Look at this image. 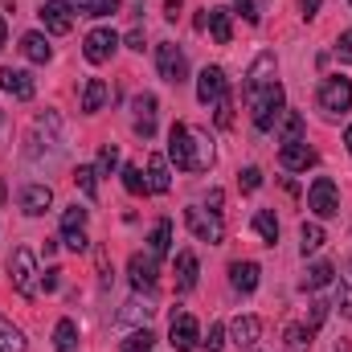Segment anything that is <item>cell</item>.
I'll list each match as a JSON object with an SVG mask.
<instances>
[{"instance_id":"cell-1","label":"cell","mask_w":352,"mask_h":352,"mask_svg":"<svg viewBox=\"0 0 352 352\" xmlns=\"http://www.w3.org/2000/svg\"><path fill=\"white\" fill-rule=\"evenodd\" d=\"M168 160L180 173H209L213 144H209L205 131H197L188 123H173V131H168Z\"/></svg>"},{"instance_id":"cell-2","label":"cell","mask_w":352,"mask_h":352,"mask_svg":"<svg viewBox=\"0 0 352 352\" xmlns=\"http://www.w3.org/2000/svg\"><path fill=\"white\" fill-rule=\"evenodd\" d=\"M8 278H12V291L25 295V299H37L41 291V274H37V258L29 246H16L12 258H8Z\"/></svg>"},{"instance_id":"cell-3","label":"cell","mask_w":352,"mask_h":352,"mask_svg":"<svg viewBox=\"0 0 352 352\" xmlns=\"http://www.w3.org/2000/svg\"><path fill=\"white\" fill-rule=\"evenodd\" d=\"M246 102H250V111H254V127H258V131H270V127L283 119V111H287L283 82H274V87H266V90H258V94H250Z\"/></svg>"},{"instance_id":"cell-4","label":"cell","mask_w":352,"mask_h":352,"mask_svg":"<svg viewBox=\"0 0 352 352\" xmlns=\"http://www.w3.org/2000/svg\"><path fill=\"white\" fill-rule=\"evenodd\" d=\"M316 102H320L324 115H344V111H352V78L328 74L320 82V90H316Z\"/></svg>"},{"instance_id":"cell-5","label":"cell","mask_w":352,"mask_h":352,"mask_svg":"<svg viewBox=\"0 0 352 352\" xmlns=\"http://www.w3.org/2000/svg\"><path fill=\"white\" fill-rule=\"evenodd\" d=\"M184 226H188V234H192L197 242H209V246H221V238H226L221 213H209V209H201V205H188V209H184Z\"/></svg>"},{"instance_id":"cell-6","label":"cell","mask_w":352,"mask_h":352,"mask_svg":"<svg viewBox=\"0 0 352 352\" xmlns=\"http://www.w3.org/2000/svg\"><path fill=\"white\" fill-rule=\"evenodd\" d=\"M307 209L316 217H336L340 213V192H336V180L332 176H316L311 188H307Z\"/></svg>"},{"instance_id":"cell-7","label":"cell","mask_w":352,"mask_h":352,"mask_svg":"<svg viewBox=\"0 0 352 352\" xmlns=\"http://www.w3.org/2000/svg\"><path fill=\"white\" fill-rule=\"evenodd\" d=\"M156 70H160V78L173 82V87L188 82V62H184L180 45H173V41H160V45H156Z\"/></svg>"},{"instance_id":"cell-8","label":"cell","mask_w":352,"mask_h":352,"mask_svg":"<svg viewBox=\"0 0 352 352\" xmlns=\"http://www.w3.org/2000/svg\"><path fill=\"white\" fill-rule=\"evenodd\" d=\"M115 50H119V33L115 29H90L87 41H82V54H87L90 66H102V62H111L115 58Z\"/></svg>"},{"instance_id":"cell-9","label":"cell","mask_w":352,"mask_h":352,"mask_svg":"<svg viewBox=\"0 0 352 352\" xmlns=\"http://www.w3.org/2000/svg\"><path fill=\"white\" fill-rule=\"evenodd\" d=\"M226 94H230V82H226V70L221 66H205L197 74V102L201 107H217Z\"/></svg>"},{"instance_id":"cell-10","label":"cell","mask_w":352,"mask_h":352,"mask_svg":"<svg viewBox=\"0 0 352 352\" xmlns=\"http://www.w3.org/2000/svg\"><path fill=\"white\" fill-rule=\"evenodd\" d=\"M168 344H173L176 352L201 349V324H197L188 311H176L173 316V324H168Z\"/></svg>"},{"instance_id":"cell-11","label":"cell","mask_w":352,"mask_h":352,"mask_svg":"<svg viewBox=\"0 0 352 352\" xmlns=\"http://www.w3.org/2000/svg\"><path fill=\"white\" fill-rule=\"evenodd\" d=\"M37 16H41V25H45L54 37H66V33L74 29V4H66V0H41Z\"/></svg>"},{"instance_id":"cell-12","label":"cell","mask_w":352,"mask_h":352,"mask_svg":"<svg viewBox=\"0 0 352 352\" xmlns=\"http://www.w3.org/2000/svg\"><path fill=\"white\" fill-rule=\"evenodd\" d=\"M320 160V152L307 144V140H295V144H283V152H278V164L287 168V173H307L311 164Z\"/></svg>"},{"instance_id":"cell-13","label":"cell","mask_w":352,"mask_h":352,"mask_svg":"<svg viewBox=\"0 0 352 352\" xmlns=\"http://www.w3.org/2000/svg\"><path fill=\"white\" fill-rule=\"evenodd\" d=\"M127 274H131V287H135V291H156L160 263H156L152 254H131V263H127Z\"/></svg>"},{"instance_id":"cell-14","label":"cell","mask_w":352,"mask_h":352,"mask_svg":"<svg viewBox=\"0 0 352 352\" xmlns=\"http://www.w3.org/2000/svg\"><path fill=\"white\" fill-rule=\"evenodd\" d=\"M274 74H278L274 54H258V58H254V66H250V74H246V98H250V94H258V90H266V87H274Z\"/></svg>"},{"instance_id":"cell-15","label":"cell","mask_w":352,"mask_h":352,"mask_svg":"<svg viewBox=\"0 0 352 352\" xmlns=\"http://www.w3.org/2000/svg\"><path fill=\"white\" fill-rule=\"evenodd\" d=\"M131 111H135V135L140 140H152L156 135V94H135V102H131Z\"/></svg>"},{"instance_id":"cell-16","label":"cell","mask_w":352,"mask_h":352,"mask_svg":"<svg viewBox=\"0 0 352 352\" xmlns=\"http://www.w3.org/2000/svg\"><path fill=\"white\" fill-rule=\"evenodd\" d=\"M0 90L12 94L16 102H29V98L37 94V82H33L29 70H0Z\"/></svg>"},{"instance_id":"cell-17","label":"cell","mask_w":352,"mask_h":352,"mask_svg":"<svg viewBox=\"0 0 352 352\" xmlns=\"http://www.w3.org/2000/svg\"><path fill=\"white\" fill-rule=\"evenodd\" d=\"M258 336H263V320H258V316H238V320L230 324V344H234V349H254Z\"/></svg>"},{"instance_id":"cell-18","label":"cell","mask_w":352,"mask_h":352,"mask_svg":"<svg viewBox=\"0 0 352 352\" xmlns=\"http://www.w3.org/2000/svg\"><path fill=\"white\" fill-rule=\"evenodd\" d=\"M50 205H54V188H50V184H25V188H21V209H25L29 217H41Z\"/></svg>"},{"instance_id":"cell-19","label":"cell","mask_w":352,"mask_h":352,"mask_svg":"<svg viewBox=\"0 0 352 352\" xmlns=\"http://www.w3.org/2000/svg\"><path fill=\"white\" fill-rule=\"evenodd\" d=\"M148 192H168L173 188V173H168V156H160V152H152L148 156Z\"/></svg>"},{"instance_id":"cell-20","label":"cell","mask_w":352,"mask_h":352,"mask_svg":"<svg viewBox=\"0 0 352 352\" xmlns=\"http://www.w3.org/2000/svg\"><path fill=\"white\" fill-rule=\"evenodd\" d=\"M205 29L213 33L217 45L234 41V25H230V8H205Z\"/></svg>"},{"instance_id":"cell-21","label":"cell","mask_w":352,"mask_h":352,"mask_svg":"<svg viewBox=\"0 0 352 352\" xmlns=\"http://www.w3.org/2000/svg\"><path fill=\"white\" fill-rule=\"evenodd\" d=\"M230 283H234V291L250 295L258 287V263H230Z\"/></svg>"},{"instance_id":"cell-22","label":"cell","mask_w":352,"mask_h":352,"mask_svg":"<svg viewBox=\"0 0 352 352\" xmlns=\"http://www.w3.org/2000/svg\"><path fill=\"white\" fill-rule=\"evenodd\" d=\"M21 54H25L29 62H37V66L54 58V50H50V41H45V33H25V37H21Z\"/></svg>"},{"instance_id":"cell-23","label":"cell","mask_w":352,"mask_h":352,"mask_svg":"<svg viewBox=\"0 0 352 352\" xmlns=\"http://www.w3.org/2000/svg\"><path fill=\"white\" fill-rule=\"evenodd\" d=\"M307 135V119L299 115V111H283V119H278V140L283 144H295V140H303Z\"/></svg>"},{"instance_id":"cell-24","label":"cell","mask_w":352,"mask_h":352,"mask_svg":"<svg viewBox=\"0 0 352 352\" xmlns=\"http://www.w3.org/2000/svg\"><path fill=\"white\" fill-rule=\"evenodd\" d=\"M107 94H111V90H107L102 78H87V87H82V111H87V115H98V111L107 107Z\"/></svg>"},{"instance_id":"cell-25","label":"cell","mask_w":352,"mask_h":352,"mask_svg":"<svg viewBox=\"0 0 352 352\" xmlns=\"http://www.w3.org/2000/svg\"><path fill=\"white\" fill-rule=\"evenodd\" d=\"M176 287L180 291H192L197 287V254L192 250H180L176 254Z\"/></svg>"},{"instance_id":"cell-26","label":"cell","mask_w":352,"mask_h":352,"mask_svg":"<svg viewBox=\"0 0 352 352\" xmlns=\"http://www.w3.org/2000/svg\"><path fill=\"white\" fill-rule=\"evenodd\" d=\"M168 250H173V221H160L156 230H152V242H148V254L160 263V258H168Z\"/></svg>"},{"instance_id":"cell-27","label":"cell","mask_w":352,"mask_h":352,"mask_svg":"<svg viewBox=\"0 0 352 352\" xmlns=\"http://www.w3.org/2000/svg\"><path fill=\"white\" fill-rule=\"evenodd\" d=\"M311 336H316V332H311L307 324H291V328L283 332V349L287 352H311Z\"/></svg>"},{"instance_id":"cell-28","label":"cell","mask_w":352,"mask_h":352,"mask_svg":"<svg viewBox=\"0 0 352 352\" xmlns=\"http://www.w3.org/2000/svg\"><path fill=\"white\" fill-rule=\"evenodd\" d=\"M54 349L58 352H78V324H74V320H58V328H54Z\"/></svg>"},{"instance_id":"cell-29","label":"cell","mask_w":352,"mask_h":352,"mask_svg":"<svg viewBox=\"0 0 352 352\" xmlns=\"http://www.w3.org/2000/svg\"><path fill=\"white\" fill-rule=\"evenodd\" d=\"M324 242H328V234H324L320 221H303V226H299V246H303V254H316Z\"/></svg>"},{"instance_id":"cell-30","label":"cell","mask_w":352,"mask_h":352,"mask_svg":"<svg viewBox=\"0 0 352 352\" xmlns=\"http://www.w3.org/2000/svg\"><path fill=\"white\" fill-rule=\"evenodd\" d=\"M254 234L263 238L266 246H274V242H278V217H274L270 209H258V213H254Z\"/></svg>"},{"instance_id":"cell-31","label":"cell","mask_w":352,"mask_h":352,"mask_svg":"<svg viewBox=\"0 0 352 352\" xmlns=\"http://www.w3.org/2000/svg\"><path fill=\"white\" fill-rule=\"evenodd\" d=\"M332 263H311L307 266V274H303V291H320V287H328L332 283Z\"/></svg>"},{"instance_id":"cell-32","label":"cell","mask_w":352,"mask_h":352,"mask_svg":"<svg viewBox=\"0 0 352 352\" xmlns=\"http://www.w3.org/2000/svg\"><path fill=\"white\" fill-rule=\"evenodd\" d=\"M152 311H156V307H152L148 299H144V303H140V299H131V303H123L119 324H144V328H148V316H152Z\"/></svg>"},{"instance_id":"cell-33","label":"cell","mask_w":352,"mask_h":352,"mask_svg":"<svg viewBox=\"0 0 352 352\" xmlns=\"http://www.w3.org/2000/svg\"><path fill=\"white\" fill-rule=\"evenodd\" d=\"M0 352H25V336H21V328H12L8 320H0Z\"/></svg>"},{"instance_id":"cell-34","label":"cell","mask_w":352,"mask_h":352,"mask_svg":"<svg viewBox=\"0 0 352 352\" xmlns=\"http://www.w3.org/2000/svg\"><path fill=\"white\" fill-rule=\"evenodd\" d=\"M115 168H119V144H102V148H98V164H94V173L111 176Z\"/></svg>"},{"instance_id":"cell-35","label":"cell","mask_w":352,"mask_h":352,"mask_svg":"<svg viewBox=\"0 0 352 352\" xmlns=\"http://www.w3.org/2000/svg\"><path fill=\"white\" fill-rule=\"evenodd\" d=\"M123 188H127L131 197H144V192H148V180L140 173V164H123Z\"/></svg>"},{"instance_id":"cell-36","label":"cell","mask_w":352,"mask_h":352,"mask_svg":"<svg viewBox=\"0 0 352 352\" xmlns=\"http://www.w3.org/2000/svg\"><path fill=\"white\" fill-rule=\"evenodd\" d=\"M152 344H156V336H152L148 328H140V332H131V336L123 340V349L119 352H152Z\"/></svg>"},{"instance_id":"cell-37","label":"cell","mask_w":352,"mask_h":352,"mask_svg":"<svg viewBox=\"0 0 352 352\" xmlns=\"http://www.w3.org/2000/svg\"><path fill=\"white\" fill-rule=\"evenodd\" d=\"M74 184L87 192L90 201L98 197V173H94V168H87V164H78V173H74Z\"/></svg>"},{"instance_id":"cell-38","label":"cell","mask_w":352,"mask_h":352,"mask_svg":"<svg viewBox=\"0 0 352 352\" xmlns=\"http://www.w3.org/2000/svg\"><path fill=\"white\" fill-rule=\"evenodd\" d=\"M340 311L352 320V258L344 263V278H340Z\"/></svg>"},{"instance_id":"cell-39","label":"cell","mask_w":352,"mask_h":352,"mask_svg":"<svg viewBox=\"0 0 352 352\" xmlns=\"http://www.w3.org/2000/svg\"><path fill=\"white\" fill-rule=\"evenodd\" d=\"M66 230H87V209L82 205H70L66 213H62V234Z\"/></svg>"},{"instance_id":"cell-40","label":"cell","mask_w":352,"mask_h":352,"mask_svg":"<svg viewBox=\"0 0 352 352\" xmlns=\"http://www.w3.org/2000/svg\"><path fill=\"white\" fill-rule=\"evenodd\" d=\"M226 349V328L221 324H209V336L201 340V352H221Z\"/></svg>"},{"instance_id":"cell-41","label":"cell","mask_w":352,"mask_h":352,"mask_svg":"<svg viewBox=\"0 0 352 352\" xmlns=\"http://www.w3.org/2000/svg\"><path fill=\"white\" fill-rule=\"evenodd\" d=\"M119 8H123V0H90L87 16H115Z\"/></svg>"},{"instance_id":"cell-42","label":"cell","mask_w":352,"mask_h":352,"mask_svg":"<svg viewBox=\"0 0 352 352\" xmlns=\"http://www.w3.org/2000/svg\"><path fill=\"white\" fill-rule=\"evenodd\" d=\"M62 238H66V246H70V250H74V254H82V250H87V246H90L87 230H66V234H62Z\"/></svg>"},{"instance_id":"cell-43","label":"cell","mask_w":352,"mask_h":352,"mask_svg":"<svg viewBox=\"0 0 352 352\" xmlns=\"http://www.w3.org/2000/svg\"><path fill=\"white\" fill-rule=\"evenodd\" d=\"M238 184H242V192H254V188L263 184V173H258V168H242V173H238Z\"/></svg>"},{"instance_id":"cell-44","label":"cell","mask_w":352,"mask_h":352,"mask_svg":"<svg viewBox=\"0 0 352 352\" xmlns=\"http://www.w3.org/2000/svg\"><path fill=\"white\" fill-rule=\"evenodd\" d=\"M213 111H217V127H230V123H234V102H230V94H226Z\"/></svg>"},{"instance_id":"cell-45","label":"cell","mask_w":352,"mask_h":352,"mask_svg":"<svg viewBox=\"0 0 352 352\" xmlns=\"http://www.w3.org/2000/svg\"><path fill=\"white\" fill-rule=\"evenodd\" d=\"M336 54H340V62H352V29H344V33H340Z\"/></svg>"},{"instance_id":"cell-46","label":"cell","mask_w":352,"mask_h":352,"mask_svg":"<svg viewBox=\"0 0 352 352\" xmlns=\"http://www.w3.org/2000/svg\"><path fill=\"white\" fill-rule=\"evenodd\" d=\"M324 316H328V303H324V299H316V303H311V324H307V328L316 332V328L324 324Z\"/></svg>"},{"instance_id":"cell-47","label":"cell","mask_w":352,"mask_h":352,"mask_svg":"<svg viewBox=\"0 0 352 352\" xmlns=\"http://www.w3.org/2000/svg\"><path fill=\"white\" fill-rule=\"evenodd\" d=\"M234 8L250 21V25H258V12H254V0H234Z\"/></svg>"},{"instance_id":"cell-48","label":"cell","mask_w":352,"mask_h":352,"mask_svg":"<svg viewBox=\"0 0 352 352\" xmlns=\"http://www.w3.org/2000/svg\"><path fill=\"white\" fill-rule=\"evenodd\" d=\"M123 41H127V50H144V29H131Z\"/></svg>"},{"instance_id":"cell-49","label":"cell","mask_w":352,"mask_h":352,"mask_svg":"<svg viewBox=\"0 0 352 352\" xmlns=\"http://www.w3.org/2000/svg\"><path fill=\"white\" fill-rule=\"evenodd\" d=\"M299 12H303V16H307V21H311V16H316V12H320V0H299Z\"/></svg>"},{"instance_id":"cell-50","label":"cell","mask_w":352,"mask_h":352,"mask_svg":"<svg viewBox=\"0 0 352 352\" xmlns=\"http://www.w3.org/2000/svg\"><path fill=\"white\" fill-rule=\"evenodd\" d=\"M180 8H184V0H168V4H164V16L176 21V16H180Z\"/></svg>"},{"instance_id":"cell-51","label":"cell","mask_w":352,"mask_h":352,"mask_svg":"<svg viewBox=\"0 0 352 352\" xmlns=\"http://www.w3.org/2000/svg\"><path fill=\"white\" fill-rule=\"evenodd\" d=\"M209 213H221V188L209 192Z\"/></svg>"},{"instance_id":"cell-52","label":"cell","mask_w":352,"mask_h":352,"mask_svg":"<svg viewBox=\"0 0 352 352\" xmlns=\"http://www.w3.org/2000/svg\"><path fill=\"white\" fill-rule=\"evenodd\" d=\"M58 274H62V270H50V274H45V291H58V283H62Z\"/></svg>"},{"instance_id":"cell-53","label":"cell","mask_w":352,"mask_h":352,"mask_svg":"<svg viewBox=\"0 0 352 352\" xmlns=\"http://www.w3.org/2000/svg\"><path fill=\"white\" fill-rule=\"evenodd\" d=\"M4 41H8V29H4V16H0V50H4Z\"/></svg>"},{"instance_id":"cell-54","label":"cell","mask_w":352,"mask_h":352,"mask_svg":"<svg viewBox=\"0 0 352 352\" xmlns=\"http://www.w3.org/2000/svg\"><path fill=\"white\" fill-rule=\"evenodd\" d=\"M344 144H349V156H352V127H349V135H344Z\"/></svg>"},{"instance_id":"cell-55","label":"cell","mask_w":352,"mask_h":352,"mask_svg":"<svg viewBox=\"0 0 352 352\" xmlns=\"http://www.w3.org/2000/svg\"><path fill=\"white\" fill-rule=\"evenodd\" d=\"M349 4H352V0H349Z\"/></svg>"}]
</instances>
